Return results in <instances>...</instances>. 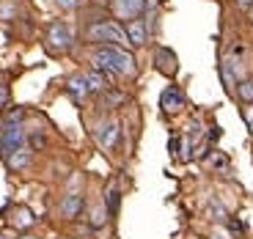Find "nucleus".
Here are the masks:
<instances>
[{"mask_svg":"<svg viewBox=\"0 0 253 239\" xmlns=\"http://www.w3.org/2000/svg\"><path fill=\"white\" fill-rule=\"evenodd\" d=\"M146 8V0H113V11L119 19H138Z\"/></svg>","mask_w":253,"mask_h":239,"instance_id":"0eeeda50","label":"nucleus"},{"mask_svg":"<svg viewBox=\"0 0 253 239\" xmlns=\"http://www.w3.org/2000/svg\"><path fill=\"white\" fill-rule=\"evenodd\" d=\"M85 82H88V88L91 91H108V75H105V72L102 69H91L88 75H85Z\"/></svg>","mask_w":253,"mask_h":239,"instance_id":"f8f14e48","label":"nucleus"},{"mask_svg":"<svg viewBox=\"0 0 253 239\" xmlns=\"http://www.w3.org/2000/svg\"><path fill=\"white\" fill-rule=\"evenodd\" d=\"M22 239H39V237H22Z\"/></svg>","mask_w":253,"mask_h":239,"instance_id":"a878e982","label":"nucleus"},{"mask_svg":"<svg viewBox=\"0 0 253 239\" xmlns=\"http://www.w3.org/2000/svg\"><path fill=\"white\" fill-rule=\"evenodd\" d=\"M55 3H58L61 8H66V11H69V8H77V6H80L83 0H55Z\"/></svg>","mask_w":253,"mask_h":239,"instance_id":"aec40b11","label":"nucleus"},{"mask_svg":"<svg viewBox=\"0 0 253 239\" xmlns=\"http://www.w3.org/2000/svg\"><path fill=\"white\" fill-rule=\"evenodd\" d=\"M6 159H8V168L22 170V168H28V165H31V151H28V149H17L11 157H6Z\"/></svg>","mask_w":253,"mask_h":239,"instance_id":"ddd939ff","label":"nucleus"},{"mask_svg":"<svg viewBox=\"0 0 253 239\" xmlns=\"http://www.w3.org/2000/svg\"><path fill=\"white\" fill-rule=\"evenodd\" d=\"M14 14H17V8L11 3H6V0H0V17H14Z\"/></svg>","mask_w":253,"mask_h":239,"instance_id":"6ab92c4d","label":"nucleus"},{"mask_svg":"<svg viewBox=\"0 0 253 239\" xmlns=\"http://www.w3.org/2000/svg\"><path fill=\"white\" fill-rule=\"evenodd\" d=\"M160 107H163L165 113H179L184 107V94L176 88V85H168L160 96Z\"/></svg>","mask_w":253,"mask_h":239,"instance_id":"6e6552de","label":"nucleus"},{"mask_svg":"<svg viewBox=\"0 0 253 239\" xmlns=\"http://www.w3.org/2000/svg\"><path fill=\"white\" fill-rule=\"evenodd\" d=\"M91 226L94 228L105 226V209H91Z\"/></svg>","mask_w":253,"mask_h":239,"instance_id":"a211bd4d","label":"nucleus"},{"mask_svg":"<svg viewBox=\"0 0 253 239\" xmlns=\"http://www.w3.org/2000/svg\"><path fill=\"white\" fill-rule=\"evenodd\" d=\"M69 94L75 96L77 102H83L85 96L91 94V88H88V82H85V75H75L69 80Z\"/></svg>","mask_w":253,"mask_h":239,"instance_id":"9b49d317","label":"nucleus"},{"mask_svg":"<svg viewBox=\"0 0 253 239\" xmlns=\"http://www.w3.org/2000/svg\"><path fill=\"white\" fill-rule=\"evenodd\" d=\"M251 19H253V8H251Z\"/></svg>","mask_w":253,"mask_h":239,"instance_id":"cd10ccee","label":"nucleus"},{"mask_svg":"<svg viewBox=\"0 0 253 239\" xmlns=\"http://www.w3.org/2000/svg\"><path fill=\"white\" fill-rule=\"evenodd\" d=\"M83 195L80 193H69L66 198L61 201V217H66V220H72V217H77L80 214V209H83Z\"/></svg>","mask_w":253,"mask_h":239,"instance_id":"9d476101","label":"nucleus"},{"mask_svg":"<svg viewBox=\"0 0 253 239\" xmlns=\"http://www.w3.org/2000/svg\"><path fill=\"white\" fill-rule=\"evenodd\" d=\"M22 116H25L22 110H11V113L6 116V121H8V124H19V121H22Z\"/></svg>","mask_w":253,"mask_h":239,"instance_id":"412c9836","label":"nucleus"},{"mask_svg":"<svg viewBox=\"0 0 253 239\" xmlns=\"http://www.w3.org/2000/svg\"><path fill=\"white\" fill-rule=\"evenodd\" d=\"M108 212L110 214L119 212V190H116V184H110V187H108Z\"/></svg>","mask_w":253,"mask_h":239,"instance_id":"f3484780","label":"nucleus"},{"mask_svg":"<svg viewBox=\"0 0 253 239\" xmlns=\"http://www.w3.org/2000/svg\"><path fill=\"white\" fill-rule=\"evenodd\" d=\"M94 69L110 72V75H124L132 77L135 75V58L124 50V47H113L105 44L94 52Z\"/></svg>","mask_w":253,"mask_h":239,"instance_id":"f257e3e1","label":"nucleus"},{"mask_svg":"<svg viewBox=\"0 0 253 239\" xmlns=\"http://www.w3.org/2000/svg\"><path fill=\"white\" fill-rule=\"evenodd\" d=\"M94 135H96V140H99V146L105 151H113L116 146H119V138H121V126H119V121H102L99 126L94 129Z\"/></svg>","mask_w":253,"mask_h":239,"instance_id":"20e7f679","label":"nucleus"},{"mask_svg":"<svg viewBox=\"0 0 253 239\" xmlns=\"http://www.w3.org/2000/svg\"><path fill=\"white\" fill-rule=\"evenodd\" d=\"M207 214H209V217H212L215 223H223V220H228L226 209L220 206V201H217V198H207Z\"/></svg>","mask_w":253,"mask_h":239,"instance_id":"4468645a","label":"nucleus"},{"mask_svg":"<svg viewBox=\"0 0 253 239\" xmlns=\"http://www.w3.org/2000/svg\"><path fill=\"white\" fill-rule=\"evenodd\" d=\"M22 143H25V129L19 124H8L3 129V135H0V154L11 157L17 149H22Z\"/></svg>","mask_w":253,"mask_h":239,"instance_id":"7ed1b4c3","label":"nucleus"},{"mask_svg":"<svg viewBox=\"0 0 253 239\" xmlns=\"http://www.w3.org/2000/svg\"><path fill=\"white\" fill-rule=\"evenodd\" d=\"M33 223H36V217H33L31 209H25V206H17V209H14V226L28 228V226H33Z\"/></svg>","mask_w":253,"mask_h":239,"instance_id":"2eb2a0df","label":"nucleus"},{"mask_svg":"<svg viewBox=\"0 0 253 239\" xmlns=\"http://www.w3.org/2000/svg\"><path fill=\"white\" fill-rule=\"evenodd\" d=\"M8 102V88L6 85H0V105H6Z\"/></svg>","mask_w":253,"mask_h":239,"instance_id":"4be33fe9","label":"nucleus"},{"mask_svg":"<svg viewBox=\"0 0 253 239\" xmlns=\"http://www.w3.org/2000/svg\"><path fill=\"white\" fill-rule=\"evenodd\" d=\"M0 239H3V237H0Z\"/></svg>","mask_w":253,"mask_h":239,"instance_id":"c85d7f7f","label":"nucleus"},{"mask_svg":"<svg viewBox=\"0 0 253 239\" xmlns=\"http://www.w3.org/2000/svg\"><path fill=\"white\" fill-rule=\"evenodd\" d=\"M245 121H248V126H251V132H253V107L245 110Z\"/></svg>","mask_w":253,"mask_h":239,"instance_id":"5701e85b","label":"nucleus"},{"mask_svg":"<svg viewBox=\"0 0 253 239\" xmlns=\"http://www.w3.org/2000/svg\"><path fill=\"white\" fill-rule=\"evenodd\" d=\"M187 239H198V237H187Z\"/></svg>","mask_w":253,"mask_h":239,"instance_id":"bb28decb","label":"nucleus"},{"mask_svg":"<svg viewBox=\"0 0 253 239\" xmlns=\"http://www.w3.org/2000/svg\"><path fill=\"white\" fill-rule=\"evenodd\" d=\"M154 66H157V72H163V75L173 77V75L179 72L176 52L168 50V47H157V52H154Z\"/></svg>","mask_w":253,"mask_h":239,"instance_id":"423d86ee","label":"nucleus"},{"mask_svg":"<svg viewBox=\"0 0 253 239\" xmlns=\"http://www.w3.org/2000/svg\"><path fill=\"white\" fill-rule=\"evenodd\" d=\"M237 94H240L242 102L251 105V102H253V77H251V80H242L240 85H237Z\"/></svg>","mask_w":253,"mask_h":239,"instance_id":"dca6fc26","label":"nucleus"},{"mask_svg":"<svg viewBox=\"0 0 253 239\" xmlns=\"http://www.w3.org/2000/svg\"><path fill=\"white\" fill-rule=\"evenodd\" d=\"M47 44L52 52H66L72 47V33L63 22H52L50 31H47Z\"/></svg>","mask_w":253,"mask_h":239,"instance_id":"39448f33","label":"nucleus"},{"mask_svg":"<svg viewBox=\"0 0 253 239\" xmlns=\"http://www.w3.org/2000/svg\"><path fill=\"white\" fill-rule=\"evenodd\" d=\"M146 6H152V8H154V6H157V0H146Z\"/></svg>","mask_w":253,"mask_h":239,"instance_id":"393cba45","label":"nucleus"},{"mask_svg":"<svg viewBox=\"0 0 253 239\" xmlns=\"http://www.w3.org/2000/svg\"><path fill=\"white\" fill-rule=\"evenodd\" d=\"M237 6H242V8H251V6H253V0H237Z\"/></svg>","mask_w":253,"mask_h":239,"instance_id":"b1692460","label":"nucleus"},{"mask_svg":"<svg viewBox=\"0 0 253 239\" xmlns=\"http://www.w3.org/2000/svg\"><path fill=\"white\" fill-rule=\"evenodd\" d=\"M85 36H88V41H102V44H113V47H129L126 31L119 22H113V19H105V22L91 25Z\"/></svg>","mask_w":253,"mask_h":239,"instance_id":"f03ea898","label":"nucleus"},{"mask_svg":"<svg viewBox=\"0 0 253 239\" xmlns=\"http://www.w3.org/2000/svg\"><path fill=\"white\" fill-rule=\"evenodd\" d=\"M124 31H126L129 44H135V47H143L146 41H149V28L143 25V19H129V25H126Z\"/></svg>","mask_w":253,"mask_h":239,"instance_id":"1a4fd4ad","label":"nucleus"}]
</instances>
